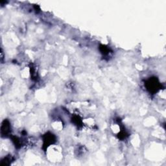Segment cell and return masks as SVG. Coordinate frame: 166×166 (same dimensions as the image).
<instances>
[{
	"instance_id": "1",
	"label": "cell",
	"mask_w": 166,
	"mask_h": 166,
	"mask_svg": "<svg viewBox=\"0 0 166 166\" xmlns=\"http://www.w3.org/2000/svg\"><path fill=\"white\" fill-rule=\"evenodd\" d=\"M10 130H11V127H10V123L7 120H5L2 126V136H7L9 133H10Z\"/></svg>"
}]
</instances>
